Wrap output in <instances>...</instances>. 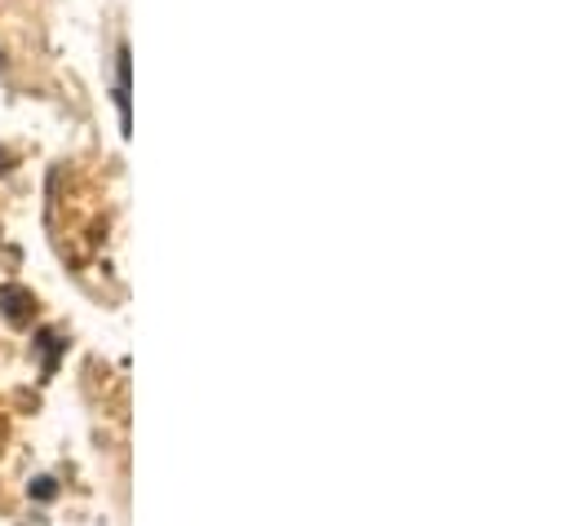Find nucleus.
Instances as JSON below:
<instances>
[{"mask_svg": "<svg viewBox=\"0 0 571 526\" xmlns=\"http://www.w3.org/2000/svg\"><path fill=\"white\" fill-rule=\"evenodd\" d=\"M27 496H31V500H40V504H49L53 496H59V483H53L49 474H40V478H31V487H27Z\"/></svg>", "mask_w": 571, "mask_h": 526, "instance_id": "20e7f679", "label": "nucleus"}, {"mask_svg": "<svg viewBox=\"0 0 571 526\" xmlns=\"http://www.w3.org/2000/svg\"><path fill=\"white\" fill-rule=\"evenodd\" d=\"M116 106H120V125L129 133V49H120V67H116Z\"/></svg>", "mask_w": 571, "mask_h": 526, "instance_id": "7ed1b4c3", "label": "nucleus"}, {"mask_svg": "<svg viewBox=\"0 0 571 526\" xmlns=\"http://www.w3.org/2000/svg\"><path fill=\"white\" fill-rule=\"evenodd\" d=\"M0 67H5V53H0Z\"/></svg>", "mask_w": 571, "mask_h": 526, "instance_id": "39448f33", "label": "nucleus"}, {"mask_svg": "<svg viewBox=\"0 0 571 526\" xmlns=\"http://www.w3.org/2000/svg\"><path fill=\"white\" fill-rule=\"evenodd\" d=\"M31 345L40 349V372H45V381H49L53 372H59V359H63V349H67V341H63L59 332H53V328H40Z\"/></svg>", "mask_w": 571, "mask_h": 526, "instance_id": "f03ea898", "label": "nucleus"}, {"mask_svg": "<svg viewBox=\"0 0 571 526\" xmlns=\"http://www.w3.org/2000/svg\"><path fill=\"white\" fill-rule=\"evenodd\" d=\"M31 310H36V302H31L27 287H18V283L0 287V315H5L10 328H27V323H31Z\"/></svg>", "mask_w": 571, "mask_h": 526, "instance_id": "f257e3e1", "label": "nucleus"}]
</instances>
